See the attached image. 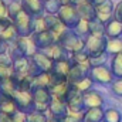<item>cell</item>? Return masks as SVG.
Wrapping results in <instances>:
<instances>
[{"mask_svg":"<svg viewBox=\"0 0 122 122\" xmlns=\"http://www.w3.org/2000/svg\"><path fill=\"white\" fill-rule=\"evenodd\" d=\"M57 43L60 44L64 50H67L70 54L82 51L85 47V40L81 38L77 33L71 29H65L57 38Z\"/></svg>","mask_w":122,"mask_h":122,"instance_id":"cell-1","label":"cell"},{"mask_svg":"<svg viewBox=\"0 0 122 122\" xmlns=\"http://www.w3.org/2000/svg\"><path fill=\"white\" fill-rule=\"evenodd\" d=\"M53 67V60L47 57L43 51H36L29 58V74L37 77L43 72H50Z\"/></svg>","mask_w":122,"mask_h":122,"instance_id":"cell-2","label":"cell"},{"mask_svg":"<svg viewBox=\"0 0 122 122\" xmlns=\"http://www.w3.org/2000/svg\"><path fill=\"white\" fill-rule=\"evenodd\" d=\"M85 40V47L84 51L90 56V58L92 57H98L102 56L104 53H107V41L108 38L105 36H95V34H90Z\"/></svg>","mask_w":122,"mask_h":122,"instance_id":"cell-3","label":"cell"},{"mask_svg":"<svg viewBox=\"0 0 122 122\" xmlns=\"http://www.w3.org/2000/svg\"><path fill=\"white\" fill-rule=\"evenodd\" d=\"M33 99H34V111L47 114L48 107L53 101V95L48 88H33Z\"/></svg>","mask_w":122,"mask_h":122,"instance_id":"cell-4","label":"cell"},{"mask_svg":"<svg viewBox=\"0 0 122 122\" xmlns=\"http://www.w3.org/2000/svg\"><path fill=\"white\" fill-rule=\"evenodd\" d=\"M58 19L61 20V23L67 27V29H71L74 30L75 26L78 24V21L81 20L78 11H77V7L72 6V4H65V6H61L60 11H58Z\"/></svg>","mask_w":122,"mask_h":122,"instance_id":"cell-5","label":"cell"},{"mask_svg":"<svg viewBox=\"0 0 122 122\" xmlns=\"http://www.w3.org/2000/svg\"><path fill=\"white\" fill-rule=\"evenodd\" d=\"M13 101L16 102V107L20 112L23 114H31L34 112V99H33V94L31 91H21L17 90L14 92V95L11 97Z\"/></svg>","mask_w":122,"mask_h":122,"instance_id":"cell-6","label":"cell"},{"mask_svg":"<svg viewBox=\"0 0 122 122\" xmlns=\"http://www.w3.org/2000/svg\"><path fill=\"white\" fill-rule=\"evenodd\" d=\"M31 21H33V17L27 11H24V10H21L14 17L13 26L16 27L17 34L20 37H30L31 34H33V24H31Z\"/></svg>","mask_w":122,"mask_h":122,"instance_id":"cell-7","label":"cell"},{"mask_svg":"<svg viewBox=\"0 0 122 122\" xmlns=\"http://www.w3.org/2000/svg\"><path fill=\"white\" fill-rule=\"evenodd\" d=\"M90 77L94 81V84H101V85H111L112 81L115 80L111 68H108L105 64L104 65H97V67H91L90 70Z\"/></svg>","mask_w":122,"mask_h":122,"instance_id":"cell-8","label":"cell"},{"mask_svg":"<svg viewBox=\"0 0 122 122\" xmlns=\"http://www.w3.org/2000/svg\"><path fill=\"white\" fill-rule=\"evenodd\" d=\"M72 62L71 60H60V61H53V67H51V77H53V84L54 82H60V81H67L68 80V74L71 70Z\"/></svg>","mask_w":122,"mask_h":122,"instance_id":"cell-9","label":"cell"},{"mask_svg":"<svg viewBox=\"0 0 122 122\" xmlns=\"http://www.w3.org/2000/svg\"><path fill=\"white\" fill-rule=\"evenodd\" d=\"M36 48L38 51H43L48 47H51L53 44L57 43V36L50 30H44V31H40V33H33L30 36Z\"/></svg>","mask_w":122,"mask_h":122,"instance_id":"cell-10","label":"cell"},{"mask_svg":"<svg viewBox=\"0 0 122 122\" xmlns=\"http://www.w3.org/2000/svg\"><path fill=\"white\" fill-rule=\"evenodd\" d=\"M114 9H115V4L111 0H105L104 3L95 6V19L99 23L107 24L109 20L114 19Z\"/></svg>","mask_w":122,"mask_h":122,"instance_id":"cell-11","label":"cell"},{"mask_svg":"<svg viewBox=\"0 0 122 122\" xmlns=\"http://www.w3.org/2000/svg\"><path fill=\"white\" fill-rule=\"evenodd\" d=\"M90 70H91V64H90V62H82V64L72 62L67 81L71 82V84H75V82L81 81L82 78L88 77V75H90Z\"/></svg>","mask_w":122,"mask_h":122,"instance_id":"cell-12","label":"cell"},{"mask_svg":"<svg viewBox=\"0 0 122 122\" xmlns=\"http://www.w3.org/2000/svg\"><path fill=\"white\" fill-rule=\"evenodd\" d=\"M48 90L51 92L53 98H57V99L67 102L70 94L72 92V84L68 82V81H60V82H54Z\"/></svg>","mask_w":122,"mask_h":122,"instance_id":"cell-13","label":"cell"},{"mask_svg":"<svg viewBox=\"0 0 122 122\" xmlns=\"http://www.w3.org/2000/svg\"><path fill=\"white\" fill-rule=\"evenodd\" d=\"M67 107L68 111L72 114H84L85 111V105H84V98L81 92H77L72 88V92L70 94L68 99H67Z\"/></svg>","mask_w":122,"mask_h":122,"instance_id":"cell-14","label":"cell"},{"mask_svg":"<svg viewBox=\"0 0 122 122\" xmlns=\"http://www.w3.org/2000/svg\"><path fill=\"white\" fill-rule=\"evenodd\" d=\"M68 107H67V102L65 101H61V99H57V98H53L50 107H48V117L51 118H56V119H62L67 114H68Z\"/></svg>","mask_w":122,"mask_h":122,"instance_id":"cell-15","label":"cell"},{"mask_svg":"<svg viewBox=\"0 0 122 122\" xmlns=\"http://www.w3.org/2000/svg\"><path fill=\"white\" fill-rule=\"evenodd\" d=\"M82 98H84L85 109H88V108H99V107L104 105V97L97 90H90V91L84 92Z\"/></svg>","mask_w":122,"mask_h":122,"instance_id":"cell-16","label":"cell"},{"mask_svg":"<svg viewBox=\"0 0 122 122\" xmlns=\"http://www.w3.org/2000/svg\"><path fill=\"white\" fill-rule=\"evenodd\" d=\"M14 44L19 47L21 56H23V57H27V58H30L36 51H38V50L36 48V46H34L31 37H20V36H19L17 40L14 41Z\"/></svg>","mask_w":122,"mask_h":122,"instance_id":"cell-17","label":"cell"},{"mask_svg":"<svg viewBox=\"0 0 122 122\" xmlns=\"http://www.w3.org/2000/svg\"><path fill=\"white\" fill-rule=\"evenodd\" d=\"M29 74V58L21 57L13 61V78L17 81L23 77H27Z\"/></svg>","mask_w":122,"mask_h":122,"instance_id":"cell-18","label":"cell"},{"mask_svg":"<svg viewBox=\"0 0 122 122\" xmlns=\"http://www.w3.org/2000/svg\"><path fill=\"white\" fill-rule=\"evenodd\" d=\"M43 53H44L47 57H50L53 61L68 60V58H70V56H71L67 50H64V48L61 47L58 43L53 44L51 47H48V48H46V50H43Z\"/></svg>","mask_w":122,"mask_h":122,"instance_id":"cell-19","label":"cell"},{"mask_svg":"<svg viewBox=\"0 0 122 122\" xmlns=\"http://www.w3.org/2000/svg\"><path fill=\"white\" fill-rule=\"evenodd\" d=\"M20 1H21L23 10L27 11L31 17L44 14V6L41 0H20Z\"/></svg>","mask_w":122,"mask_h":122,"instance_id":"cell-20","label":"cell"},{"mask_svg":"<svg viewBox=\"0 0 122 122\" xmlns=\"http://www.w3.org/2000/svg\"><path fill=\"white\" fill-rule=\"evenodd\" d=\"M104 33L107 38H118L122 37V23L117 19L109 20L105 26H104Z\"/></svg>","mask_w":122,"mask_h":122,"instance_id":"cell-21","label":"cell"},{"mask_svg":"<svg viewBox=\"0 0 122 122\" xmlns=\"http://www.w3.org/2000/svg\"><path fill=\"white\" fill-rule=\"evenodd\" d=\"M44 17H46L47 30L53 31V33L57 36V38H58V36H60V34L65 30L67 27L61 23V20L58 19V16H57V14H47V16H44Z\"/></svg>","mask_w":122,"mask_h":122,"instance_id":"cell-22","label":"cell"},{"mask_svg":"<svg viewBox=\"0 0 122 122\" xmlns=\"http://www.w3.org/2000/svg\"><path fill=\"white\" fill-rule=\"evenodd\" d=\"M17 107H16V102L13 101V98L10 97H4L0 94V114L3 115H9V117H13L16 112H17Z\"/></svg>","mask_w":122,"mask_h":122,"instance_id":"cell-23","label":"cell"},{"mask_svg":"<svg viewBox=\"0 0 122 122\" xmlns=\"http://www.w3.org/2000/svg\"><path fill=\"white\" fill-rule=\"evenodd\" d=\"M104 112L105 109L102 107L99 108H88L82 114L84 122H104Z\"/></svg>","mask_w":122,"mask_h":122,"instance_id":"cell-24","label":"cell"},{"mask_svg":"<svg viewBox=\"0 0 122 122\" xmlns=\"http://www.w3.org/2000/svg\"><path fill=\"white\" fill-rule=\"evenodd\" d=\"M75 7H77V11H78V14H80L81 19L88 20V21L95 20V6H92L91 3H88L87 0L84 3L75 6Z\"/></svg>","mask_w":122,"mask_h":122,"instance_id":"cell-25","label":"cell"},{"mask_svg":"<svg viewBox=\"0 0 122 122\" xmlns=\"http://www.w3.org/2000/svg\"><path fill=\"white\" fill-rule=\"evenodd\" d=\"M17 91V82L13 77H9V78H4L0 81V94L4 95V97H13L14 92Z\"/></svg>","mask_w":122,"mask_h":122,"instance_id":"cell-26","label":"cell"},{"mask_svg":"<svg viewBox=\"0 0 122 122\" xmlns=\"http://www.w3.org/2000/svg\"><path fill=\"white\" fill-rule=\"evenodd\" d=\"M51 85H53V77L50 72H43L37 77H33L31 90L33 88H50Z\"/></svg>","mask_w":122,"mask_h":122,"instance_id":"cell-27","label":"cell"},{"mask_svg":"<svg viewBox=\"0 0 122 122\" xmlns=\"http://www.w3.org/2000/svg\"><path fill=\"white\" fill-rule=\"evenodd\" d=\"M107 54L108 56H115L122 53V37L118 38H108L107 41Z\"/></svg>","mask_w":122,"mask_h":122,"instance_id":"cell-28","label":"cell"},{"mask_svg":"<svg viewBox=\"0 0 122 122\" xmlns=\"http://www.w3.org/2000/svg\"><path fill=\"white\" fill-rule=\"evenodd\" d=\"M111 71L115 78H122V53L112 56L111 60Z\"/></svg>","mask_w":122,"mask_h":122,"instance_id":"cell-29","label":"cell"},{"mask_svg":"<svg viewBox=\"0 0 122 122\" xmlns=\"http://www.w3.org/2000/svg\"><path fill=\"white\" fill-rule=\"evenodd\" d=\"M92 85H94V81L91 80V77L88 75V77L82 78L81 81H78V82L72 84V88H74L77 92H81V94H84V92H87V91H90V90H92Z\"/></svg>","mask_w":122,"mask_h":122,"instance_id":"cell-30","label":"cell"},{"mask_svg":"<svg viewBox=\"0 0 122 122\" xmlns=\"http://www.w3.org/2000/svg\"><path fill=\"white\" fill-rule=\"evenodd\" d=\"M23 10V6H21V1L20 0H10V3L7 4V17L13 21L14 17Z\"/></svg>","mask_w":122,"mask_h":122,"instance_id":"cell-31","label":"cell"},{"mask_svg":"<svg viewBox=\"0 0 122 122\" xmlns=\"http://www.w3.org/2000/svg\"><path fill=\"white\" fill-rule=\"evenodd\" d=\"M74 31H75L81 38H87V37L90 36V21L81 19V20L78 21V24L75 26Z\"/></svg>","mask_w":122,"mask_h":122,"instance_id":"cell-32","label":"cell"},{"mask_svg":"<svg viewBox=\"0 0 122 122\" xmlns=\"http://www.w3.org/2000/svg\"><path fill=\"white\" fill-rule=\"evenodd\" d=\"M122 115L121 112L115 108H108L104 112V122H121Z\"/></svg>","mask_w":122,"mask_h":122,"instance_id":"cell-33","label":"cell"},{"mask_svg":"<svg viewBox=\"0 0 122 122\" xmlns=\"http://www.w3.org/2000/svg\"><path fill=\"white\" fill-rule=\"evenodd\" d=\"M0 36H1V38H3L4 41H7L9 44H10V43H13V41H16V40H17V37H19L17 30H16V27H14L13 24H10V26H9L4 31H1V33H0Z\"/></svg>","mask_w":122,"mask_h":122,"instance_id":"cell-34","label":"cell"},{"mask_svg":"<svg viewBox=\"0 0 122 122\" xmlns=\"http://www.w3.org/2000/svg\"><path fill=\"white\" fill-rule=\"evenodd\" d=\"M33 33H40V31L47 30V24H46V17L43 16H34L33 17Z\"/></svg>","mask_w":122,"mask_h":122,"instance_id":"cell-35","label":"cell"},{"mask_svg":"<svg viewBox=\"0 0 122 122\" xmlns=\"http://www.w3.org/2000/svg\"><path fill=\"white\" fill-rule=\"evenodd\" d=\"M43 6H44V11L47 14H58L61 7L58 0H47V1L43 3Z\"/></svg>","mask_w":122,"mask_h":122,"instance_id":"cell-36","label":"cell"},{"mask_svg":"<svg viewBox=\"0 0 122 122\" xmlns=\"http://www.w3.org/2000/svg\"><path fill=\"white\" fill-rule=\"evenodd\" d=\"M104 26L102 23H99L97 19L90 21V34H95V36H105L104 33Z\"/></svg>","mask_w":122,"mask_h":122,"instance_id":"cell-37","label":"cell"},{"mask_svg":"<svg viewBox=\"0 0 122 122\" xmlns=\"http://www.w3.org/2000/svg\"><path fill=\"white\" fill-rule=\"evenodd\" d=\"M70 60H71V62H77V64L90 62V56L82 50V51H78V53L71 54V56H70Z\"/></svg>","mask_w":122,"mask_h":122,"instance_id":"cell-38","label":"cell"},{"mask_svg":"<svg viewBox=\"0 0 122 122\" xmlns=\"http://www.w3.org/2000/svg\"><path fill=\"white\" fill-rule=\"evenodd\" d=\"M27 122H48V114L34 111V112L27 115Z\"/></svg>","mask_w":122,"mask_h":122,"instance_id":"cell-39","label":"cell"},{"mask_svg":"<svg viewBox=\"0 0 122 122\" xmlns=\"http://www.w3.org/2000/svg\"><path fill=\"white\" fill-rule=\"evenodd\" d=\"M13 77V62L11 64H0V81L4 78Z\"/></svg>","mask_w":122,"mask_h":122,"instance_id":"cell-40","label":"cell"},{"mask_svg":"<svg viewBox=\"0 0 122 122\" xmlns=\"http://www.w3.org/2000/svg\"><path fill=\"white\" fill-rule=\"evenodd\" d=\"M111 91L114 95L122 98V78H115L111 84Z\"/></svg>","mask_w":122,"mask_h":122,"instance_id":"cell-41","label":"cell"},{"mask_svg":"<svg viewBox=\"0 0 122 122\" xmlns=\"http://www.w3.org/2000/svg\"><path fill=\"white\" fill-rule=\"evenodd\" d=\"M60 122H84L82 119V114H72V112H68L62 119H58Z\"/></svg>","mask_w":122,"mask_h":122,"instance_id":"cell-42","label":"cell"},{"mask_svg":"<svg viewBox=\"0 0 122 122\" xmlns=\"http://www.w3.org/2000/svg\"><path fill=\"white\" fill-rule=\"evenodd\" d=\"M107 57H108V54H107V53H104L102 56H98V57H92V58H90V64H91V67L104 65V64H105V61H107Z\"/></svg>","mask_w":122,"mask_h":122,"instance_id":"cell-43","label":"cell"},{"mask_svg":"<svg viewBox=\"0 0 122 122\" xmlns=\"http://www.w3.org/2000/svg\"><path fill=\"white\" fill-rule=\"evenodd\" d=\"M13 122H27V114H23L20 111H17L13 117H11Z\"/></svg>","mask_w":122,"mask_h":122,"instance_id":"cell-44","label":"cell"},{"mask_svg":"<svg viewBox=\"0 0 122 122\" xmlns=\"http://www.w3.org/2000/svg\"><path fill=\"white\" fill-rule=\"evenodd\" d=\"M114 19L119 20L122 23V1H119L118 4H115V9H114Z\"/></svg>","mask_w":122,"mask_h":122,"instance_id":"cell-45","label":"cell"},{"mask_svg":"<svg viewBox=\"0 0 122 122\" xmlns=\"http://www.w3.org/2000/svg\"><path fill=\"white\" fill-rule=\"evenodd\" d=\"M10 24H13V21L9 19V17H4V19H0V33L4 31Z\"/></svg>","mask_w":122,"mask_h":122,"instance_id":"cell-46","label":"cell"},{"mask_svg":"<svg viewBox=\"0 0 122 122\" xmlns=\"http://www.w3.org/2000/svg\"><path fill=\"white\" fill-rule=\"evenodd\" d=\"M7 17V4L4 0H0V19Z\"/></svg>","mask_w":122,"mask_h":122,"instance_id":"cell-47","label":"cell"},{"mask_svg":"<svg viewBox=\"0 0 122 122\" xmlns=\"http://www.w3.org/2000/svg\"><path fill=\"white\" fill-rule=\"evenodd\" d=\"M7 48H9V43L4 41L0 36V54H6L7 53Z\"/></svg>","mask_w":122,"mask_h":122,"instance_id":"cell-48","label":"cell"},{"mask_svg":"<svg viewBox=\"0 0 122 122\" xmlns=\"http://www.w3.org/2000/svg\"><path fill=\"white\" fill-rule=\"evenodd\" d=\"M13 61L10 60V57L7 56V53L6 54H0V64H11Z\"/></svg>","mask_w":122,"mask_h":122,"instance_id":"cell-49","label":"cell"},{"mask_svg":"<svg viewBox=\"0 0 122 122\" xmlns=\"http://www.w3.org/2000/svg\"><path fill=\"white\" fill-rule=\"evenodd\" d=\"M0 122H13V121H11V117L0 114Z\"/></svg>","mask_w":122,"mask_h":122,"instance_id":"cell-50","label":"cell"},{"mask_svg":"<svg viewBox=\"0 0 122 122\" xmlns=\"http://www.w3.org/2000/svg\"><path fill=\"white\" fill-rule=\"evenodd\" d=\"M88 3H91L92 6H98V4H101V3H104L105 0H87Z\"/></svg>","mask_w":122,"mask_h":122,"instance_id":"cell-51","label":"cell"},{"mask_svg":"<svg viewBox=\"0 0 122 122\" xmlns=\"http://www.w3.org/2000/svg\"><path fill=\"white\" fill-rule=\"evenodd\" d=\"M85 0H71V4L72 6H78V4H81V3H84Z\"/></svg>","mask_w":122,"mask_h":122,"instance_id":"cell-52","label":"cell"},{"mask_svg":"<svg viewBox=\"0 0 122 122\" xmlns=\"http://www.w3.org/2000/svg\"><path fill=\"white\" fill-rule=\"evenodd\" d=\"M61 6H65V4H71V0H58Z\"/></svg>","mask_w":122,"mask_h":122,"instance_id":"cell-53","label":"cell"},{"mask_svg":"<svg viewBox=\"0 0 122 122\" xmlns=\"http://www.w3.org/2000/svg\"><path fill=\"white\" fill-rule=\"evenodd\" d=\"M48 122H60L58 119H56V118H51V117H48Z\"/></svg>","mask_w":122,"mask_h":122,"instance_id":"cell-54","label":"cell"},{"mask_svg":"<svg viewBox=\"0 0 122 122\" xmlns=\"http://www.w3.org/2000/svg\"><path fill=\"white\" fill-rule=\"evenodd\" d=\"M41 1H43V3H44V1H47V0H41Z\"/></svg>","mask_w":122,"mask_h":122,"instance_id":"cell-55","label":"cell"}]
</instances>
